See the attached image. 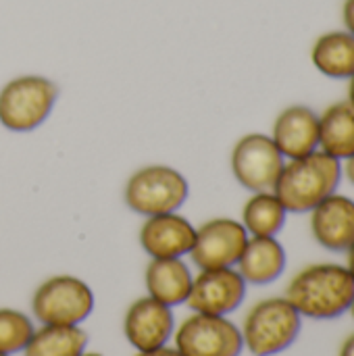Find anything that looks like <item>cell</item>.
<instances>
[{
    "label": "cell",
    "instance_id": "obj_1",
    "mask_svg": "<svg viewBox=\"0 0 354 356\" xmlns=\"http://www.w3.org/2000/svg\"><path fill=\"white\" fill-rule=\"evenodd\" d=\"M286 300L305 319L332 321L351 311L354 280L344 265L319 263L298 271L286 288Z\"/></svg>",
    "mask_w": 354,
    "mask_h": 356
},
{
    "label": "cell",
    "instance_id": "obj_2",
    "mask_svg": "<svg viewBox=\"0 0 354 356\" xmlns=\"http://www.w3.org/2000/svg\"><path fill=\"white\" fill-rule=\"evenodd\" d=\"M342 163L323 150L286 161L273 192L288 213H311L328 196L336 194L342 184Z\"/></svg>",
    "mask_w": 354,
    "mask_h": 356
},
{
    "label": "cell",
    "instance_id": "obj_3",
    "mask_svg": "<svg viewBox=\"0 0 354 356\" xmlns=\"http://www.w3.org/2000/svg\"><path fill=\"white\" fill-rule=\"evenodd\" d=\"M303 317L284 298H265L244 317L240 327L244 348L252 356H275L288 350L300 336Z\"/></svg>",
    "mask_w": 354,
    "mask_h": 356
},
{
    "label": "cell",
    "instance_id": "obj_4",
    "mask_svg": "<svg viewBox=\"0 0 354 356\" xmlns=\"http://www.w3.org/2000/svg\"><path fill=\"white\" fill-rule=\"evenodd\" d=\"M58 86L44 75H19L0 90V125L27 134L40 127L52 113Z\"/></svg>",
    "mask_w": 354,
    "mask_h": 356
},
{
    "label": "cell",
    "instance_id": "obj_5",
    "mask_svg": "<svg viewBox=\"0 0 354 356\" xmlns=\"http://www.w3.org/2000/svg\"><path fill=\"white\" fill-rule=\"evenodd\" d=\"M190 196L188 179L173 167L148 165L131 173L123 198L129 211L142 217L177 213Z\"/></svg>",
    "mask_w": 354,
    "mask_h": 356
},
{
    "label": "cell",
    "instance_id": "obj_6",
    "mask_svg": "<svg viewBox=\"0 0 354 356\" xmlns=\"http://www.w3.org/2000/svg\"><path fill=\"white\" fill-rule=\"evenodd\" d=\"M94 311L90 286L73 275H54L40 284L31 313L42 325H81Z\"/></svg>",
    "mask_w": 354,
    "mask_h": 356
},
{
    "label": "cell",
    "instance_id": "obj_7",
    "mask_svg": "<svg viewBox=\"0 0 354 356\" xmlns=\"http://www.w3.org/2000/svg\"><path fill=\"white\" fill-rule=\"evenodd\" d=\"M173 336L182 356H240L244 350L240 327L219 315L194 313Z\"/></svg>",
    "mask_w": 354,
    "mask_h": 356
},
{
    "label": "cell",
    "instance_id": "obj_8",
    "mask_svg": "<svg viewBox=\"0 0 354 356\" xmlns=\"http://www.w3.org/2000/svg\"><path fill=\"white\" fill-rule=\"evenodd\" d=\"M284 165V154L267 134H246L232 150V173L250 194L273 190Z\"/></svg>",
    "mask_w": 354,
    "mask_h": 356
},
{
    "label": "cell",
    "instance_id": "obj_9",
    "mask_svg": "<svg viewBox=\"0 0 354 356\" xmlns=\"http://www.w3.org/2000/svg\"><path fill=\"white\" fill-rule=\"evenodd\" d=\"M248 238L250 236L240 221L230 217H217L196 227V238L190 257L200 271L236 267Z\"/></svg>",
    "mask_w": 354,
    "mask_h": 356
},
{
    "label": "cell",
    "instance_id": "obj_10",
    "mask_svg": "<svg viewBox=\"0 0 354 356\" xmlns=\"http://www.w3.org/2000/svg\"><path fill=\"white\" fill-rule=\"evenodd\" d=\"M248 284L236 267L225 269H202L192 280V290L186 305L194 313L227 317L246 298Z\"/></svg>",
    "mask_w": 354,
    "mask_h": 356
},
{
    "label": "cell",
    "instance_id": "obj_11",
    "mask_svg": "<svg viewBox=\"0 0 354 356\" xmlns=\"http://www.w3.org/2000/svg\"><path fill=\"white\" fill-rule=\"evenodd\" d=\"M123 334L138 353L167 346L175 334V317L171 307L150 296L138 298L123 317Z\"/></svg>",
    "mask_w": 354,
    "mask_h": 356
},
{
    "label": "cell",
    "instance_id": "obj_12",
    "mask_svg": "<svg viewBox=\"0 0 354 356\" xmlns=\"http://www.w3.org/2000/svg\"><path fill=\"white\" fill-rule=\"evenodd\" d=\"M138 238L150 259H184L194 246L196 227L179 213H165L146 217Z\"/></svg>",
    "mask_w": 354,
    "mask_h": 356
},
{
    "label": "cell",
    "instance_id": "obj_13",
    "mask_svg": "<svg viewBox=\"0 0 354 356\" xmlns=\"http://www.w3.org/2000/svg\"><path fill=\"white\" fill-rule=\"evenodd\" d=\"M269 136L286 161L313 154L319 150V113L307 104H292L275 117Z\"/></svg>",
    "mask_w": 354,
    "mask_h": 356
},
{
    "label": "cell",
    "instance_id": "obj_14",
    "mask_svg": "<svg viewBox=\"0 0 354 356\" xmlns=\"http://www.w3.org/2000/svg\"><path fill=\"white\" fill-rule=\"evenodd\" d=\"M311 234L330 252H346L354 244V200L340 192L328 196L311 213Z\"/></svg>",
    "mask_w": 354,
    "mask_h": 356
},
{
    "label": "cell",
    "instance_id": "obj_15",
    "mask_svg": "<svg viewBox=\"0 0 354 356\" xmlns=\"http://www.w3.org/2000/svg\"><path fill=\"white\" fill-rule=\"evenodd\" d=\"M286 263L288 257L277 238H248L236 269L246 284L269 286L282 277Z\"/></svg>",
    "mask_w": 354,
    "mask_h": 356
},
{
    "label": "cell",
    "instance_id": "obj_16",
    "mask_svg": "<svg viewBox=\"0 0 354 356\" xmlns=\"http://www.w3.org/2000/svg\"><path fill=\"white\" fill-rule=\"evenodd\" d=\"M192 280L194 277L184 259H150L144 273L148 296L171 309L188 300Z\"/></svg>",
    "mask_w": 354,
    "mask_h": 356
},
{
    "label": "cell",
    "instance_id": "obj_17",
    "mask_svg": "<svg viewBox=\"0 0 354 356\" xmlns=\"http://www.w3.org/2000/svg\"><path fill=\"white\" fill-rule=\"evenodd\" d=\"M319 150L340 163L354 154V108L346 100L334 102L319 113Z\"/></svg>",
    "mask_w": 354,
    "mask_h": 356
},
{
    "label": "cell",
    "instance_id": "obj_18",
    "mask_svg": "<svg viewBox=\"0 0 354 356\" xmlns=\"http://www.w3.org/2000/svg\"><path fill=\"white\" fill-rule=\"evenodd\" d=\"M311 60L330 79H351L354 75V35L346 29L319 35L313 44Z\"/></svg>",
    "mask_w": 354,
    "mask_h": 356
},
{
    "label": "cell",
    "instance_id": "obj_19",
    "mask_svg": "<svg viewBox=\"0 0 354 356\" xmlns=\"http://www.w3.org/2000/svg\"><path fill=\"white\" fill-rule=\"evenodd\" d=\"M288 211L273 190L255 192L242 209V225L250 238H277L284 229Z\"/></svg>",
    "mask_w": 354,
    "mask_h": 356
},
{
    "label": "cell",
    "instance_id": "obj_20",
    "mask_svg": "<svg viewBox=\"0 0 354 356\" xmlns=\"http://www.w3.org/2000/svg\"><path fill=\"white\" fill-rule=\"evenodd\" d=\"M86 346L88 334L81 325H42L29 338L23 356H79Z\"/></svg>",
    "mask_w": 354,
    "mask_h": 356
},
{
    "label": "cell",
    "instance_id": "obj_21",
    "mask_svg": "<svg viewBox=\"0 0 354 356\" xmlns=\"http://www.w3.org/2000/svg\"><path fill=\"white\" fill-rule=\"evenodd\" d=\"M35 327L31 317L15 309H0V355L23 353Z\"/></svg>",
    "mask_w": 354,
    "mask_h": 356
},
{
    "label": "cell",
    "instance_id": "obj_22",
    "mask_svg": "<svg viewBox=\"0 0 354 356\" xmlns=\"http://www.w3.org/2000/svg\"><path fill=\"white\" fill-rule=\"evenodd\" d=\"M342 21H344V29L351 31L354 35V0H346L342 6Z\"/></svg>",
    "mask_w": 354,
    "mask_h": 356
},
{
    "label": "cell",
    "instance_id": "obj_23",
    "mask_svg": "<svg viewBox=\"0 0 354 356\" xmlns=\"http://www.w3.org/2000/svg\"><path fill=\"white\" fill-rule=\"evenodd\" d=\"M136 356H182L179 350L173 346H161V348H154V350H144V353H138Z\"/></svg>",
    "mask_w": 354,
    "mask_h": 356
},
{
    "label": "cell",
    "instance_id": "obj_24",
    "mask_svg": "<svg viewBox=\"0 0 354 356\" xmlns=\"http://www.w3.org/2000/svg\"><path fill=\"white\" fill-rule=\"evenodd\" d=\"M338 356H354V334H351V336L342 342V346H340V355Z\"/></svg>",
    "mask_w": 354,
    "mask_h": 356
},
{
    "label": "cell",
    "instance_id": "obj_25",
    "mask_svg": "<svg viewBox=\"0 0 354 356\" xmlns=\"http://www.w3.org/2000/svg\"><path fill=\"white\" fill-rule=\"evenodd\" d=\"M342 171H344V177L351 181L354 186V154L348 159V161H344L342 163Z\"/></svg>",
    "mask_w": 354,
    "mask_h": 356
},
{
    "label": "cell",
    "instance_id": "obj_26",
    "mask_svg": "<svg viewBox=\"0 0 354 356\" xmlns=\"http://www.w3.org/2000/svg\"><path fill=\"white\" fill-rule=\"evenodd\" d=\"M346 269H348V273L353 275L354 280V244L346 250Z\"/></svg>",
    "mask_w": 354,
    "mask_h": 356
},
{
    "label": "cell",
    "instance_id": "obj_27",
    "mask_svg": "<svg viewBox=\"0 0 354 356\" xmlns=\"http://www.w3.org/2000/svg\"><path fill=\"white\" fill-rule=\"evenodd\" d=\"M346 102L354 108V75L348 79V98H346Z\"/></svg>",
    "mask_w": 354,
    "mask_h": 356
},
{
    "label": "cell",
    "instance_id": "obj_28",
    "mask_svg": "<svg viewBox=\"0 0 354 356\" xmlns=\"http://www.w3.org/2000/svg\"><path fill=\"white\" fill-rule=\"evenodd\" d=\"M79 356H102V355H98V353H81Z\"/></svg>",
    "mask_w": 354,
    "mask_h": 356
},
{
    "label": "cell",
    "instance_id": "obj_29",
    "mask_svg": "<svg viewBox=\"0 0 354 356\" xmlns=\"http://www.w3.org/2000/svg\"><path fill=\"white\" fill-rule=\"evenodd\" d=\"M351 315H353V319H354V300H353V305H351Z\"/></svg>",
    "mask_w": 354,
    "mask_h": 356
},
{
    "label": "cell",
    "instance_id": "obj_30",
    "mask_svg": "<svg viewBox=\"0 0 354 356\" xmlns=\"http://www.w3.org/2000/svg\"><path fill=\"white\" fill-rule=\"evenodd\" d=\"M0 356H6V355H0Z\"/></svg>",
    "mask_w": 354,
    "mask_h": 356
}]
</instances>
